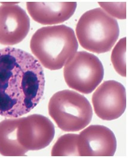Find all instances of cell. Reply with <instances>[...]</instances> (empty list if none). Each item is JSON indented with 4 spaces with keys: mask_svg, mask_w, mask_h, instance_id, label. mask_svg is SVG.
I'll use <instances>...</instances> for the list:
<instances>
[{
    "mask_svg": "<svg viewBox=\"0 0 128 158\" xmlns=\"http://www.w3.org/2000/svg\"><path fill=\"white\" fill-rule=\"evenodd\" d=\"M45 84L35 57L16 48L0 49V116L18 118L30 112L43 97Z\"/></svg>",
    "mask_w": 128,
    "mask_h": 158,
    "instance_id": "cell-1",
    "label": "cell"
},
{
    "mask_svg": "<svg viewBox=\"0 0 128 158\" xmlns=\"http://www.w3.org/2000/svg\"><path fill=\"white\" fill-rule=\"evenodd\" d=\"M30 48L40 64L50 70L63 67L77 52L75 32L64 25L42 27L30 40Z\"/></svg>",
    "mask_w": 128,
    "mask_h": 158,
    "instance_id": "cell-2",
    "label": "cell"
},
{
    "mask_svg": "<svg viewBox=\"0 0 128 158\" xmlns=\"http://www.w3.org/2000/svg\"><path fill=\"white\" fill-rule=\"evenodd\" d=\"M119 32L117 20L100 8L83 14L76 28L81 46L96 53H106L111 49L118 39Z\"/></svg>",
    "mask_w": 128,
    "mask_h": 158,
    "instance_id": "cell-3",
    "label": "cell"
},
{
    "mask_svg": "<svg viewBox=\"0 0 128 158\" xmlns=\"http://www.w3.org/2000/svg\"><path fill=\"white\" fill-rule=\"evenodd\" d=\"M49 116L64 131L75 132L85 128L92 118L88 100L75 91L63 90L56 92L48 104Z\"/></svg>",
    "mask_w": 128,
    "mask_h": 158,
    "instance_id": "cell-4",
    "label": "cell"
},
{
    "mask_svg": "<svg viewBox=\"0 0 128 158\" xmlns=\"http://www.w3.org/2000/svg\"><path fill=\"white\" fill-rule=\"evenodd\" d=\"M103 65L95 55L85 51L76 52L64 65V77L69 88L88 94L104 77Z\"/></svg>",
    "mask_w": 128,
    "mask_h": 158,
    "instance_id": "cell-5",
    "label": "cell"
},
{
    "mask_svg": "<svg viewBox=\"0 0 128 158\" xmlns=\"http://www.w3.org/2000/svg\"><path fill=\"white\" fill-rule=\"evenodd\" d=\"M94 111L99 118L112 120L120 118L126 108V93L118 81H104L92 95Z\"/></svg>",
    "mask_w": 128,
    "mask_h": 158,
    "instance_id": "cell-6",
    "label": "cell"
},
{
    "mask_svg": "<svg viewBox=\"0 0 128 158\" xmlns=\"http://www.w3.org/2000/svg\"><path fill=\"white\" fill-rule=\"evenodd\" d=\"M18 139L27 151L39 150L47 147L55 135V128L49 118L41 114L20 118Z\"/></svg>",
    "mask_w": 128,
    "mask_h": 158,
    "instance_id": "cell-7",
    "label": "cell"
},
{
    "mask_svg": "<svg viewBox=\"0 0 128 158\" xmlns=\"http://www.w3.org/2000/svg\"><path fill=\"white\" fill-rule=\"evenodd\" d=\"M116 148L115 135L106 127L91 125L78 135L80 156H113Z\"/></svg>",
    "mask_w": 128,
    "mask_h": 158,
    "instance_id": "cell-8",
    "label": "cell"
},
{
    "mask_svg": "<svg viewBox=\"0 0 128 158\" xmlns=\"http://www.w3.org/2000/svg\"><path fill=\"white\" fill-rule=\"evenodd\" d=\"M30 30V19L17 4L0 6V44L12 46L25 39Z\"/></svg>",
    "mask_w": 128,
    "mask_h": 158,
    "instance_id": "cell-9",
    "label": "cell"
},
{
    "mask_svg": "<svg viewBox=\"0 0 128 158\" xmlns=\"http://www.w3.org/2000/svg\"><path fill=\"white\" fill-rule=\"evenodd\" d=\"M27 10L32 18L42 25L61 23L69 19L76 9L77 3L63 2H29Z\"/></svg>",
    "mask_w": 128,
    "mask_h": 158,
    "instance_id": "cell-10",
    "label": "cell"
},
{
    "mask_svg": "<svg viewBox=\"0 0 128 158\" xmlns=\"http://www.w3.org/2000/svg\"><path fill=\"white\" fill-rule=\"evenodd\" d=\"M20 118H11L0 122V154L5 156H22L28 152L19 143L18 127Z\"/></svg>",
    "mask_w": 128,
    "mask_h": 158,
    "instance_id": "cell-11",
    "label": "cell"
},
{
    "mask_svg": "<svg viewBox=\"0 0 128 158\" xmlns=\"http://www.w3.org/2000/svg\"><path fill=\"white\" fill-rule=\"evenodd\" d=\"M78 135L67 134L61 136L51 150L52 156H79L78 150Z\"/></svg>",
    "mask_w": 128,
    "mask_h": 158,
    "instance_id": "cell-12",
    "label": "cell"
},
{
    "mask_svg": "<svg viewBox=\"0 0 128 158\" xmlns=\"http://www.w3.org/2000/svg\"><path fill=\"white\" fill-rule=\"evenodd\" d=\"M111 60L116 72L123 77L126 76V38L120 40L112 51Z\"/></svg>",
    "mask_w": 128,
    "mask_h": 158,
    "instance_id": "cell-13",
    "label": "cell"
},
{
    "mask_svg": "<svg viewBox=\"0 0 128 158\" xmlns=\"http://www.w3.org/2000/svg\"><path fill=\"white\" fill-rule=\"evenodd\" d=\"M99 4L102 9L111 17L118 19L126 18V2H99Z\"/></svg>",
    "mask_w": 128,
    "mask_h": 158,
    "instance_id": "cell-14",
    "label": "cell"
}]
</instances>
